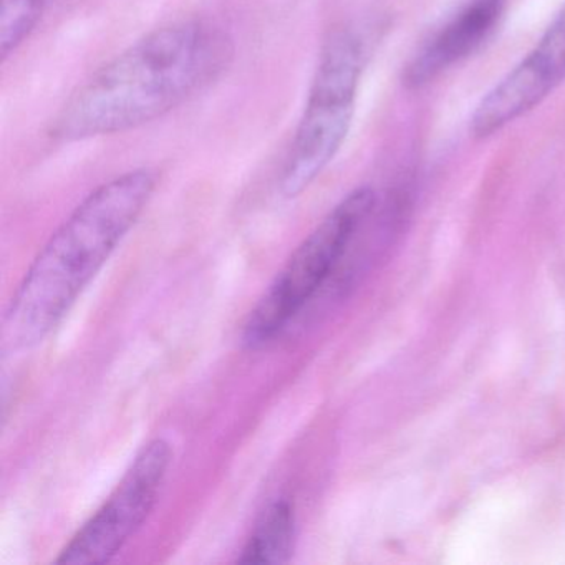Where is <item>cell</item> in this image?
Returning <instances> with one entry per match:
<instances>
[{
    "mask_svg": "<svg viewBox=\"0 0 565 565\" xmlns=\"http://www.w3.org/2000/svg\"><path fill=\"white\" fill-rule=\"evenodd\" d=\"M231 57L233 41L213 22L184 19L154 29L72 94L52 137L84 141L145 127L216 81Z\"/></svg>",
    "mask_w": 565,
    "mask_h": 565,
    "instance_id": "obj_1",
    "label": "cell"
},
{
    "mask_svg": "<svg viewBox=\"0 0 565 565\" xmlns=\"http://www.w3.org/2000/svg\"><path fill=\"white\" fill-rule=\"evenodd\" d=\"M158 173L138 168L87 194L39 250L0 323V350L21 355L64 322L84 290L140 220Z\"/></svg>",
    "mask_w": 565,
    "mask_h": 565,
    "instance_id": "obj_2",
    "label": "cell"
},
{
    "mask_svg": "<svg viewBox=\"0 0 565 565\" xmlns=\"http://www.w3.org/2000/svg\"><path fill=\"white\" fill-rule=\"evenodd\" d=\"M369 55L370 35L363 25L333 29L323 42L280 177V191L289 200L306 193L342 150Z\"/></svg>",
    "mask_w": 565,
    "mask_h": 565,
    "instance_id": "obj_3",
    "label": "cell"
},
{
    "mask_svg": "<svg viewBox=\"0 0 565 565\" xmlns=\"http://www.w3.org/2000/svg\"><path fill=\"white\" fill-rule=\"evenodd\" d=\"M376 204L379 198L372 188H356L317 224L247 316L244 347L263 349L290 326L345 263L372 223Z\"/></svg>",
    "mask_w": 565,
    "mask_h": 565,
    "instance_id": "obj_4",
    "label": "cell"
},
{
    "mask_svg": "<svg viewBox=\"0 0 565 565\" xmlns=\"http://www.w3.org/2000/svg\"><path fill=\"white\" fill-rule=\"evenodd\" d=\"M171 462L170 441L154 438L147 443L115 491L72 535L55 562L100 565L114 561L157 508Z\"/></svg>",
    "mask_w": 565,
    "mask_h": 565,
    "instance_id": "obj_5",
    "label": "cell"
},
{
    "mask_svg": "<svg viewBox=\"0 0 565 565\" xmlns=\"http://www.w3.org/2000/svg\"><path fill=\"white\" fill-rule=\"evenodd\" d=\"M565 82V4L531 52L472 111L469 130L484 140L537 108Z\"/></svg>",
    "mask_w": 565,
    "mask_h": 565,
    "instance_id": "obj_6",
    "label": "cell"
},
{
    "mask_svg": "<svg viewBox=\"0 0 565 565\" xmlns=\"http://www.w3.org/2000/svg\"><path fill=\"white\" fill-rule=\"evenodd\" d=\"M505 0H471L406 65V87L422 88L475 54L504 14Z\"/></svg>",
    "mask_w": 565,
    "mask_h": 565,
    "instance_id": "obj_7",
    "label": "cell"
},
{
    "mask_svg": "<svg viewBox=\"0 0 565 565\" xmlns=\"http://www.w3.org/2000/svg\"><path fill=\"white\" fill-rule=\"evenodd\" d=\"M296 509L280 498L267 505L246 544L237 555L239 564H286L296 547Z\"/></svg>",
    "mask_w": 565,
    "mask_h": 565,
    "instance_id": "obj_8",
    "label": "cell"
},
{
    "mask_svg": "<svg viewBox=\"0 0 565 565\" xmlns=\"http://www.w3.org/2000/svg\"><path fill=\"white\" fill-rule=\"evenodd\" d=\"M55 0H2L0 61L2 64L29 41Z\"/></svg>",
    "mask_w": 565,
    "mask_h": 565,
    "instance_id": "obj_9",
    "label": "cell"
}]
</instances>
